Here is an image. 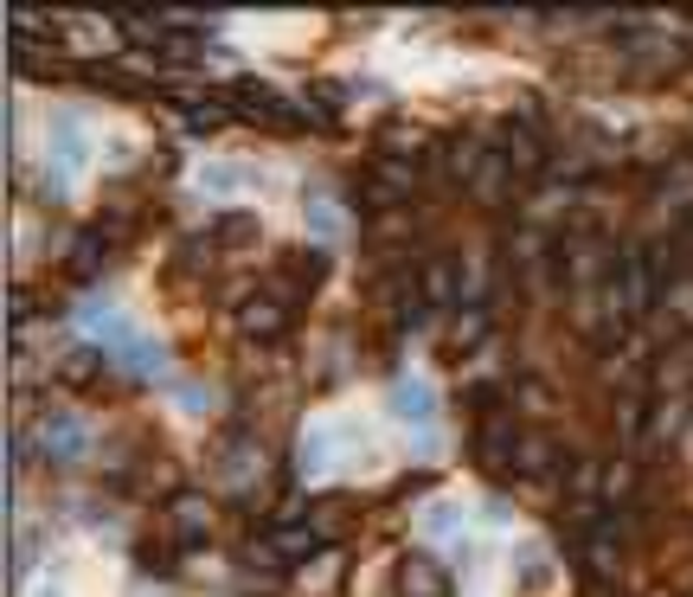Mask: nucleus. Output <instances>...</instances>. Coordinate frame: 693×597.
I'll return each mask as SVG.
<instances>
[{"label": "nucleus", "instance_id": "nucleus-1", "mask_svg": "<svg viewBox=\"0 0 693 597\" xmlns=\"http://www.w3.org/2000/svg\"><path fill=\"white\" fill-rule=\"evenodd\" d=\"M366 449H372V417H366V411H322V417L302 431V476L360 469Z\"/></svg>", "mask_w": 693, "mask_h": 597}, {"label": "nucleus", "instance_id": "nucleus-2", "mask_svg": "<svg viewBox=\"0 0 693 597\" xmlns=\"http://www.w3.org/2000/svg\"><path fill=\"white\" fill-rule=\"evenodd\" d=\"M104 347L116 354V367H129L136 379H161V373H167V347L148 335V328H136L129 315H116L110 328H104Z\"/></svg>", "mask_w": 693, "mask_h": 597}, {"label": "nucleus", "instance_id": "nucleus-3", "mask_svg": "<svg viewBox=\"0 0 693 597\" xmlns=\"http://www.w3.org/2000/svg\"><path fill=\"white\" fill-rule=\"evenodd\" d=\"M45 167L58 174V181H77L84 167H90V122L84 116H52L45 122Z\"/></svg>", "mask_w": 693, "mask_h": 597}, {"label": "nucleus", "instance_id": "nucleus-4", "mask_svg": "<svg viewBox=\"0 0 693 597\" xmlns=\"http://www.w3.org/2000/svg\"><path fill=\"white\" fill-rule=\"evenodd\" d=\"M386 417H399L404 431L431 437V431H437V379L399 373V379H392V392H386Z\"/></svg>", "mask_w": 693, "mask_h": 597}, {"label": "nucleus", "instance_id": "nucleus-5", "mask_svg": "<svg viewBox=\"0 0 693 597\" xmlns=\"http://www.w3.org/2000/svg\"><path fill=\"white\" fill-rule=\"evenodd\" d=\"M463 527H469V501H463V495H431V501L418 508V533H424L431 546H456Z\"/></svg>", "mask_w": 693, "mask_h": 597}, {"label": "nucleus", "instance_id": "nucleus-6", "mask_svg": "<svg viewBox=\"0 0 693 597\" xmlns=\"http://www.w3.org/2000/svg\"><path fill=\"white\" fill-rule=\"evenodd\" d=\"M45 444H52V456H65V463H72V456H90V424H84V417H52V424H45Z\"/></svg>", "mask_w": 693, "mask_h": 597}, {"label": "nucleus", "instance_id": "nucleus-7", "mask_svg": "<svg viewBox=\"0 0 693 597\" xmlns=\"http://www.w3.org/2000/svg\"><path fill=\"white\" fill-rule=\"evenodd\" d=\"M513 578H520V591H546V585H552V560L533 546V540L513 546Z\"/></svg>", "mask_w": 693, "mask_h": 597}, {"label": "nucleus", "instance_id": "nucleus-8", "mask_svg": "<svg viewBox=\"0 0 693 597\" xmlns=\"http://www.w3.org/2000/svg\"><path fill=\"white\" fill-rule=\"evenodd\" d=\"M193 187H199V193H251V174H245L238 161H206Z\"/></svg>", "mask_w": 693, "mask_h": 597}, {"label": "nucleus", "instance_id": "nucleus-9", "mask_svg": "<svg viewBox=\"0 0 693 597\" xmlns=\"http://www.w3.org/2000/svg\"><path fill=\"white\" fill-rule=\"evenodd\" d=\"M308 231H315V238H328V245H340V238H347V219H340V206H328V199L315 193V199H308Z\"/></svg>", "mask_w": 693, "mask_h": 597}, {"label": "nucleus", "instance_id": "nucleus-10", "mask_svg": "<svg viewBox=\"0 0 693 597\" xmlns=\"http://www.w3.org/2000/svg\"><path fill=\"white\" fill-rule=\"evenodd\" d=\"M167 399H174L181 411H193V417H199V411H213V392H206V386H167Z\"/></svg>", "mask_w": 693, "mask_h": 597}, {"label": "nucleus", "instance_id": "nucleus-11", "mask_svg": "<svg viewBox=\"0 0 693 597\" xmlns=\"http://www.w3.org/2000/svg\"><path fill=\"white\" fill-rule=\"evenodd\" d=\"M26 597H65V585H58V578H39V585H33Z\"/></svg>", "mask_w": 693, "mask_h": 597}]
</instances>
